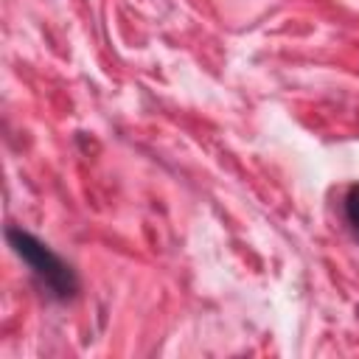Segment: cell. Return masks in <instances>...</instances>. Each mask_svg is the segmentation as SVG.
I'll return each mask as SVG.
<instances>
[{
  "instance_id": "7a4b0ae2",
  "label": "cell",
  "mask_w": 359,
  "mask_h": 359,
  "mask_svg": "<svg viewBox=\"0 0 359 359\" xmlns=\"http://www.w3.org/2000/svg\"><path fill=\"white\" fill-rule=\"evenodd\" d=\"M342 213H345V222L351 224V230L359 236V182H353V185L345 191Z\"/></svg>"
},
{
  "instance_id": "6da1fadb",
  "label": "cell",
  "mask_w": 359,
  "mask_h": 359,
  "mask_svg": "<svg viewBox=\"0 0 359 359\" xmlns=\"http://www.w3.org/2000/svg\"><path fill=\"white\" fill-rule=\"evenodd\" d=\"M6 238H8V247L14 250V255L31 269L34 280L42 286V292L48 297H53V300L76 297L79 275L59 252H53L42 238H36L34 233H28L22 227H8Z\"/></svg>"
}]
</instances>
